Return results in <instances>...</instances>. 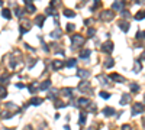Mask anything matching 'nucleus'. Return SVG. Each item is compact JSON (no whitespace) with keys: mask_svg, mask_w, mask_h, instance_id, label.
<instances>
[{"mask_svg":"<svg viewBox=\"0 0 145 130\" xmlns=\"http://www.w3.org/2000/svg\"><path fill=\"white\" fill-rule=\"evenodd\" d=\"M89 104H90V100H89V98H86V97H80V98L77 100V106L84 107V106H89Z\"/></svg>","mask_w":145,"mask_h":130,"instance_id":"9b49d317","label":"nucleus"},{"mask_svg":"<svg viewBox=\"0 0 145 130\" xmlns=\"http://www.w3.org/2000/svg\"><path fill=\"white\" fill-rule=\"evenodd\" d=\"M16 87H17V88H25V85H23V84H20V82H19V84H16Z\"/></svg>","mask_w":145,"mask_h":130,"instance_id":"c03bdc74","label":"nucleus"},{"mask_svg":"<svg viewBox=\"0 0 145 130\" xmlns=\"http://www.w3.org/2000/svg\"><path fill=\"white\" fill-rule=\"evenodd\" d=\"M142 69V65H141V61H137L135 62V67H134V72H139Z\"/></svg>","mask_w":145,"mask_h":130,"instance_id":"4be33fe9","label":"nucleus"},{"mask_svg":"<svg viewBox=\"0 0 145 130\" xmlns=\"http://www.w3.org/2000/svg\"><path fill=\"white\" fill-rule=\"evenodd\" d=\"M144 38H145V32L144 30H139L137 33V39H144Z\"/></svg>","mask_w":145,"mask_h":130,"instance_id":"72a5a7b5","label":"nucleus"},{"mask_svg":"<svg viewBox=\"0 0 145 130\" xmlns=\"http://www.w3.org/2000/svg\"><path fill=\"white\" fill-rule=\"evenodd\" d=\"M77 77L86 80L87 77H90V71H89V69H78V71H77Z\"/></svg>","mask_w":145,"mask_h":130,"instance_id":"1a4fd4ad","label":"nucleus"},{"mask_svg":"<svg viewBox=\"0 0 145 130\" xmlns=\"http://www.w3.org/2000/svg\"><path fill=\"white\" fill-rule=\"evenodd\" d=\"M78 90H80L81 93H84V94H92V93H93V91L90 90V82H89V81H81L80 85H78Z\"/></svg>","mask_w":145,"mask_h":130,"instance_id":"f03ea898","label":"nucleus"},{"mask_svg":"<svg viewBox=\"0 0 145 130\" xmlns=\"http://www.w3.org/2000/svg\"><path fill=\"white\" fill-rule=\"evenodd\" d=\"M131 91H132V93H138V91H139V84L132 82V84H131Z\"/></svg>","mask_w":145,"mask_h":130,"instance_id":"5701e85b","label":"nucleus"},{"mask_svg":"<svg viewBox=\"0 0 145 130\" xmlns=\"http://www.w3.org/2000/svg\"><path fill=\"white\" fill-rule=\"evenodd\" d=\"M141 59H145V52L142 54V56H141Z\"/></svg>","mask_w":145,"mask_h":130,"instance_id":"09e8293b","label":"nucleus"},{"mask_svg":"<svg viewBox=\"0 0 145 130\" xmlns=\"http://www.w3.org/2000/svg\"><path fill=\"white\" fill-rule=\"evenodd\" d=\"M115 17V13L112 12V10H105V12H102V19L103 20H112Z\"/></svg>","mask_w":145,"mask_h":130,"instance_id":"39448f33","label":"nucleus"},{"mask_svg":"<svg viewBox=\"0 0 145 130\" xmlns=\"http://www.w3.org/2000/svg\"><path fill=\"white\" fill-rule=\"evenodd\" d=\"M36 10V7L35 6H32V4H28V7H26V12H29V13H33Z\"/></svg>","mask_w":145,"mask_h":130,"instance_id":"473e14b6","label":"nucleus"},{"mask_svg":"<svg viewBox=\"0 0 145 130\" xmlns=\"http://www.w3.org/2000/svg\"><path fill=\"white\" fill-rule=\"evenodd\" d=\"M7 96V91H6V88L3 87V85H0V98H4Z\"/></svg>","mask_w":145,"mask_h":130,"instance_id":"c85d7f7f","label":"nucleus"},{"mask_svg":"<svg viewBox=\"0 0 145 130\" xmlns=\"http://www.w3.org/2000/svg\"><path fill=\"white\" fill-rule=\"evenodd\" d=\"M97 78H99V81H100L102 84H105V85H106V84L109 82V81H107V78H106V75H99Z\"/></svg>","mask_w":145,"mask_h":130,"instance_id":"c756f323","label":"nucleus"},{"mask_svg":"<svg viewBox=\"0 0 145 130\" xmlns=\"http://www.w3.org/2000/svg\"><path fill=\"white\" fill-rule=\"evenodd\" d=\"M71 42H73V48L76 49V48H78V46H81L84 43V38L81 35H73L71 36Z\"/></svg>","mask_w":145,"mask_h":130,"instance_id":"f257e3e1","label":"nucleus"},{"mask_svg":"<svg viewBox=\"0 0 145 130\" xmlns=\"http://www.w3.org/2000/svg\"><path fill=\"white\" fill-rule=\"evenodd\" d=\"M38 90H39V88H36V85H35V84L29 85V93H31V94H35V93H36Z\"/></svg>","mask_w":145,"mask_h":130,"instance_id":"7c9ffc66","label":"nucleus"},{"mask_svg":"<svg viewBox=\"0 0 145 130\" xmlns=\"http://www.w3.org/2000/svg\"><path fill=\"white\" fill-rule=\"evenodd\" d=\"M44 20H45V17H44V16H36V19H35V23H36L39 27H42V25H44Z\"/></svg>","mask_w":145,"mask_h":130,"instance_id":"a211bd4d","label":"nucleus"},{"mask_svg":"<svg viewBox=\"0 0 145 130\" xmlns=\"http://www.w3.org/2000/svg\"><path fill=\"white\" fill-rule=\"evenodd\" d=\"M122 9V3L119 1V0H116L115 3H113V10H121Z\"/></svg>","mask_w":145,"mask_h":130,"instance_id":"cd10ccee","label":"nucleus"},{"mask_svg":"<svg viewBox=\"0 0 145 130\" xmlns=\"http://www.w3.org/2000/svg\"><path fill=\"white\" fill-rule=\"evenodd\" d=\"M9 81H10L9 75H6V74H4V75H1V77H0V84H7Z\"/></svg>","mask_w":145,"mask_h":130,"instance_id":"b1692460","label":"nucleus"},{"mask_svg":"<svg viewBox=\"0 0 145 130\" xmlns=\"http://www.w3.org/2000/svg\"><path fill=\"white\" fill-rule=\"evenodd\" d=\"M100 97H102V98H105V100H107V98H110V94H109V93H106V91H100Z\"/></svg>","mask_w":145,"mask_h":130,"instance_id":"2f4dec72","label":"nucleus"},{"mask_svg":"<svg viewBox=\"0 0 145 130\" xmlns=\"http://www.w3.org/2000/svg\"><path fill=\"white\" fill-rule=\"evenodd\" d=\"M94 33H96V30H94V29H93V27H90V29H89V30H87V36H93V35H94Z\"/></svg>","mask_w":145,"mask_h":130,"instance_id":"58836bf2","label":"nucleus"},{"mask_svg":"<svg viewBox=\"0 0 145 130\" xmlns=\"http://www.w3.org/2000/svg\"><path fill=\"white\" fill-rule=\"evenodd\" d=\"M76 62H77V61H76L74 58H71V59L67 61V67H68V68H74V67H76Z\"/></svg>","mask_w":145,"mask_h":130,"instance_id":"a878e982","label":"nucleus"},{"mask_svg":"<svg viewBox=\"0 0 145 130\" xmlns=\"http://www.w3.org/2000/svg\"><path fill=\"white\" fill-rule=\"evenodd\" d=\"M10 14H12V13H10L9 9H3V10H1V16H3L4 19H10Z\"/></svg>","mask_w":145,"mask_h":130,"instance_id":"aec40b11","label":"nucleus"},{"mask_svg":"<svg viewBox=\"0 0 145 130\" xmlns=\"http://www.w3.org/2000/svg\"><path fill=\"white\" fill-rule=\"evenodd\" d=\"M57 96H58V90H55V88H49L48 93H46V98L48 100H55Z\"/></svg>","mask_w":145,"mask_h":130,"instance_id":"423d86ee","label":"nucleus"},{"mask_svg":"<svg viewBox=\"0 0 145 130\" xmlns=\"http://www.w3.org/2000/svg\"><path fill=\"white\" fill-rule=\"evenodd\" d=\"M74 27H76V26H74L73 23H68V25H67V30H68V32H73Z\"/></svg>","mask_w":145,"mask_h":130,"instance_id":"4c0bfd02","label":"nucleus"},{"mask_svg":"<svg viewBox=\"0 0 145 130\" xmlns=\"http://www.w3.org/2000/svg\"><path fill=\"white\" fill-rule=\"evenodd\" d=\"M103 114L107 116V117H109V116H113V114H115V110H113L112 107H105V109H103Z\"/></svg>","mask_w":145,"mask_h":130,"instance_id":"ddd939ff","label":"nucleus"},{"mask_svg":"<svg viewBox=\"0 0 145 130\" xmlns=\"http://www.w3.org/2000/svg\"><path fill=\"white\" fill-rule=\"evenodd\" d=\"M1 4H3V1H1V0H0V6H1Z\"/></svg>","mask_w":145,"mask_h":130,"instance_id":"8fccbe9b","label":"nucleus"},{"mask_svg":"<svg viewBox=\"0 0 145 130\" xmlns=\"http://www.w3.org/2000/svg\"><path fill=\"white\" fill-rule=\"evenodd\" d=\"M142 1H144V0H135V3H137V4H139V3H142Z\"/></svg>","mask_w":145,"mask_h":130,"instance_id":"49530a36","label":"nucleus"},{"mask_svg":"<svg viewBox=\"0 0 145 130\" xmlns=\"http://www.w3.org/2000/svg\"><path fill=\"white\" fill-rule=\"evenodd\" d=\"M51 36H52V38H60V36H61V32H60V29H57L55 32H52V33H51Z\"/></svg>","mask_w":145,"mask_h":130,"instance_id":"c9c22d12","label":"nucleus"},{"mask_svg":"<svg viewBox=\"0 0 145 130\" xmlns=\"http://www.w3.org/2000/svg\"><path fill=\"white\" fill-rule=\"evenodd\" d=\"M122 130H131V126H129V124H125V126L122 127Z\"/></svg>","mask_w":145,"mask_h":130,"instance_id":"79ce46f5","label":"nucleus"},{"mask_svg":"<svg viewBox=\"0 0 145 130\" xmlns=\"http://www.w3.org/2000/svg\"><path fill=\"white\" fill-rule=\"evenodd\" d=\"M44 103V98H39V97H33L32 100H31V103L29 104H32V106H39V104H42Z\"/></svg>","mask_w":145,"mask_h":130,"instance_id":"f8f14e48","label":"nucleus"},{"mask_svg":"<svg viewBox=\"0 0 145 130\" xmlns=\"http://www.w3.org/2000/svg\"><path fill=\"white\" fill-rule=\"evenodd\" d=\"M118 25H119V27H121L123 32H128V30H129V22H128V20H121Z\"/></svg>","mask_w":145,"mask_h":130,"instance_id":"9d476101","label":"nucleus"},{"mask_svg":"<svg viewBox=\"0 0 145 130\" xmlns=\"http://www.w3.org/2000/svg\"><path fill=\"white\" fill-rule=\"evenodd\" d=\"M45 13H46V14H54V13H55V10H54V7H52V6H49V7L45 10Z\"/></svg>","mask_w":145,"mask_h":130,"instance_id":"f704fd0d","label":"nucleus"},{"mask_svg":"<svg viewBox=\"0 0 145 130\" xmlns=\"http://www.w3.org/2000/svg\"><path fill=\"white\" fill-rule=\"evenodd\" d=\"M78 124H80V126H84V124H86V111H81V113H80Z\"/></svg>","mask_w":145,"mask_h":130,"instance_id":"4468645a","label":"nucleus"},{"mask_svg":"<svg viewBox=\"0 0 145 130\" xmlns=\"http://www.w3.org/2000/svg\"><path fill=\"white\" fill-rule=\"evenodd\" d=\"M52 65H54V68H55V69H60V68H62V67H64L62 61H54V62H52Z\"/></svg>","mask_w":145,"mask_h":130,"instance_id":"412c9836","label":"nucleus"},{"mask_svg":"<svg viewBox=\"0 0 145 130\" xmlns=\"http://www.w3.org/2000/svg\"><path fill=\"white\" fill-rule=\"evenodd\" d=\"M90 54H92V51H90V49H84V51H81V52H80V58L87 59V58L90 56Z\"/></svg>","mask_w":145,"mask_h":130,"instance_id":"2eb2a0df","label":"nucleus"},{"mask_svg":"<svg viewBox=\"0 0 145 130\" xmlns=\"http://www.w3.org/2000/svg\"><path fill=\"white\" fill-rule=\"evenodd\" d=\"M142 111H144V106L141 103H135L134 107H132V116H137V114H139Z\"/></svg>","mask_w":145,"mask_h":130,"instance_id":"20e7f679","label":"nucleus"},{"mask_svg":"<svg viewBox=\"0 0 145 130\" xmlns=\"http://www.w3.org/2000/svg\"><path fill=\"white\" fill-rule=\"evenodd\" d=\"M135 19H137V20H144L145 19V10H139V12L135 14Z\"/></svg>","mask_w":145,"mask_h":130,"instance_id":"6ab92c4d","label":"nucleus"},{"mask_svg":"<svg viewBox=\"0 0 145 130\" xmlns=\"http://www.w3.org/2000/svg\"><path fill=\"white\" fill-rule=\"evenodd\" d=\"M129 101H131V96H129V94H123V96H122V100H121V104L125 106V104H128Z\"/></svg>","mask_w":145,"mask_h":130,"instance_id":"dca6fc26","label":"nucleus"},{"mask_svg":"<svg viewBox=\"0 0 145 130\" xmlns=\"http://www.w3.org/2000/svg\"><path fill=\"white\" fill-rule=\"evenodd\" d=\"M51 88V80H45L41 85H39V91H48Z\"/></svg>","mask_w":145,"mask_h":130,"instance_id":"6e6552de","label":"nucleus"},{"mask_svg":"<svg viewBox=\"0 0 145 130\" xmlns=\"http://www.w3.org/2000/svg\"><path fill=\"white\" fill-rule=\"evenodd\" d=\"M61 93H62L64 96H67V97H71V96H73V90H71V88H64Z\"/></svg>","mask_w":145,"mask_h":130,"instance_id":"bb28decb","label":"nucleus"},{"mask_svg":"<svg viewBox=\"0 0 145 130\" xmlns=\"http://www.w3.org/2000/svg\"><path fill=\"white\" fill-rule=\"evenodd\" d=\"M113 64H115L113 58H106V59H105V67H106V68H112Z\"/></svg>","mask_w":145,"mask_h":130,"instance_id":"f3484780","label":"nucleus"},{"mask_svg":"<svg viewBox=\"0 0 145 130\" xmlns=\"http://www.w3.org/2000/svg\"><path fill=\"white\" fill-rule=\"evenodd\" d=\"M22 14H23V10H22V9H16V16H17V17H20Z\"/></svg>","mask_w":145,"mask_h":130,"instance_id":"ea45409f","label":"nucleus"},{"mask_svg":"<svg viewBox=\"0 0 145 130\" xmlns=\"http://www.w3.org/2000/svg\"><path fill=\"white\" fill-rule=\"evenodd\" d=\"M23 130H33V129H32V126H31V124H28V126H25V127H23Z\"/></svg>","mask_w":145,"mask_h":130,"instance_id":"37998d69","label":"nucleus"},{"mask_svg":"<svg viewBox=\"0 0 145 130\" xmlns=\"http://www.w3.org/2000/svg\"><path fill=\"white\" fill-rule=\"evenodd\" d=\"M64 14H65L67 17H74V16H76V13H74L73 10H70V9H65V10H64Z\"/></svg>","mask_w":145,"mask_h":130,"instance_id":"393cba45","label":"nucleus"},{"mask_svg":"<svg viewBox=\"0 0 145 130\" xmlns=\"http://www.w3.org/2000/svg\"><path fill=\"white\" fill-rule=\"evenodd\" d=\"M0 116H1V114H0Z\"/></svg>","mask_w":145,"mask_h":130,"instance_id":"3c124183","label":"nucleus"},{"mask_svg":"<svg viewBox=\"0 0 145 130\" xmlns=\"http://www.w3.org/2000/svg\"><path fill=\"white\" fill-rule=\"evenodd\" d=\"M110 80H112V81H116V82H125V78H123L121 74H116V72L110 74Z\"/></svg>","mask_w":145,"mask_h":130,"instance_id":"0eeeda50","label":"nucleus"},{"mask_svg":"<svg viewBox=\"0 0 145 130\" xmlns=\"http://www.w3.org/2000/svg\"><path fill=\"white\" fill-rule=\"evenodd\" d=\"M23 1H25L26 4H31V3H32V0H23Z\"/></svg>","mask_w":145,"mask_h":130,"instance_id":"a18cd8bd","label":"nucleus"},{"mask_svg":"<svg viewBox=\"0 0 145 130\" xmlns=\"http://www.w3.org/2000/svg\"><path fill=\"white\" fill-rule=\"evenodd\" d=\"M102 51H103L105 54H110V52L113 51V42H110V41H106V42L102 45Z\"/></svg>","mask_w":145,"mask_h":130,"instance_id":"7ed1b4c3","label":"nucleus"},{"mask_svg":"<svg viewBox=\"0 0 145 130\" xmlns=\"http://www.w3.org/2000/svg\"><path fill=\"white\" fill-rule=\"evenodd\" d=\"M64 129H65V130H71L70 127H68V126H64Z\"/></svg>","mask_w":145,"mask_h":130,"instance_id":"de8ad7c7","label":"nucleus"},{"mask_svg":"<svg viewBox=\"0 0 145 130\" xmlns=\"http://www.w3.org/2000/svg\"><path fill=\"white\" fill-rule=\"evenodd\" d=\"M55 4H60V0H51V6L54 7Z\"/></svg>","mask_w":145,"mask_h":130,"instance_id":"a19ab883","label":"nucleus"},{"mask_svg":"<svg viewBox=\"0 0 145 130\" xmlns=\"http://www.w3.org/2000/svg\"><path fill=\"white\" fill-rule=\"evenodd\" d=\"M67 104L65 103H62V101H55V107L57 109H61V107H65Z\"/></svg>","mask_w":145,"mask_h":130,"instance_id":"e433bc0d","label":"nucleus"}]
</instances>
